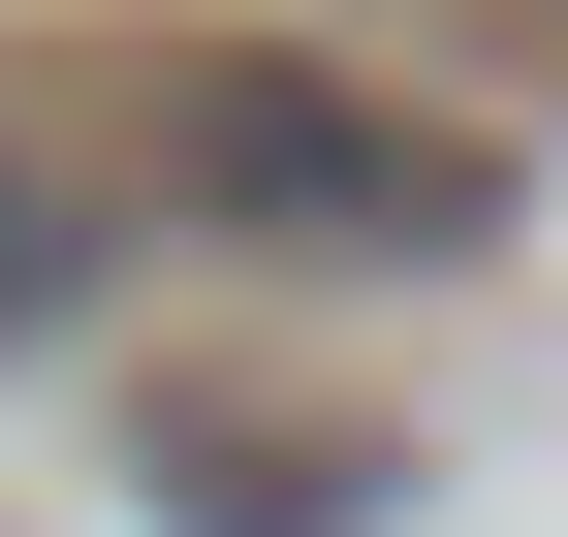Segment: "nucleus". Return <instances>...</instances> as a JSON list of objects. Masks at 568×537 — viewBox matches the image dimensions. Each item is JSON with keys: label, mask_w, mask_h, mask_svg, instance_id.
<instances>
[{"label": "nucleus", "mask_w": 568, "mask_h": 537, "mask_svg": "<svg viewBox=\"0 0 568 537\" xmlns=\"http://www.w3.org/2000/svg\"><path fill=\"white\" fill-rule=\"evenodd\" d=\"M190 190H222L253 253H379V285L506 253V159L410 126V95H316V63H190Z\"/></svg>", "instance_id": "1"}, {"label": "nucleus", "mask_w": 568, "mask_h": 537, "mask_svg": "<svg viewBox=\"0 0 568 537\" xmlns=\"http://www.w3.org/2000/svg\"><path fill=\"white\" fill-rule=\"evenodd\" d=\"M63 316H95V222H63V190L0 159V348H63Z\"/></svg>", "instance_id": "2"}]
</instances>
